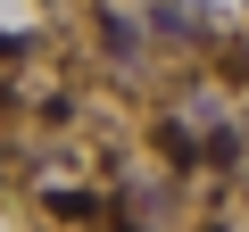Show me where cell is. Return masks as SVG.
Instances as JSON below:
<instances>
[{
	"label": "cell",
	"mask_w": 249,
	"mask_h": 232,
	"mask_svg": "<svg viewBox=\"0 0 249 232\" xmlns=\"http://www.w3.org/2000/svg\"><path fill=\"white\" fill-rule=\"evenodd\" d=\"M150 33H166V42H199L208 25H199V17L183 9V0H158V9H150Z\"/></svg>",
	"instance_id": "obj_1"
}]
</instances>
